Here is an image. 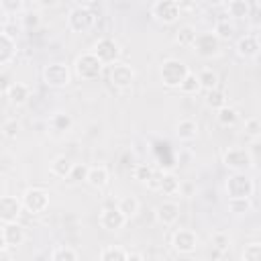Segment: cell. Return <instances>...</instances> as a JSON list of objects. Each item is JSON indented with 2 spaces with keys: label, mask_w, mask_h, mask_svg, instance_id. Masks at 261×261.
Masks as SVG:
<instances>
[{
  "label": "cell",
  "mask_w": 261,
  "mask_h": 261,
  "mask_svg": "<svg viewBox=\"0 0 261 261\" xmlns=\"http://www.w3.org/2000/svg\"><path fill=\"white\" fill-rule=\"evenodd\" d=\"M226 10L230 14V18H247L249 12H251V4L249 0H228L226 4Z\"/></svg>",
  "instance_id": "obj_27"
},
{
  "label": "cell",
  "mask_w": 261,
  "mask_h": 261,
  "mask_svg": "<svg viewBox=\"0 0 261 261\" xmlns=\"http://www.w3.org/2000/svg\"><path fill=\"white\" fill-rule=\"evenodd\" d=\"M151 14L159 24H173L181 16V6L177 0H155L151 6Z\"/></svg>",
  "instance_id": "obj_5"
},
{
  "label": "cell",
  "mask_w": 261,
  "mask_h": 261,
  "mask_svg": "<svg viewBox=\"0 0 261 261\" xmlns=\"http://www.w3.org/2000/svg\"><path fill=\"white\" fill-rule=\"evenodd\" d=\"M175 135L179 141H194L198 137V122L194 118H181L175 126Z\"/></svg>",
  "instance_id": "obj_22"
},
{
  "label": "cell",
  "mask_w": 261,
  "mask_h": 261,
  "mask_svg": "<svg viewBox=\"0 0 261 261\" xmlns=\"http://www.w3.org/2000/svg\"><path fill=\"white\" fill-rule=\"evenodd\" d=\"M188 73H190V67L181 59H175V57L165 59L159 67V77L165 88H179V84L184 82Z\"/></svg>",
  "instance_id": "obj_2"
},
{
  "label": "cell",
  "mask_w": 261,
  "mask_h": 261,
  "mask_svg": "<svg viewBox=\"0 0 261 261\" xmlns=\"http://www.w3.org/2000/svg\"><path fill=\"white\" fill-rule=\"evenodd\" d=\"M108 179H110L108 167H104V165H94V167H90V171H88V179H86V181H88L92 188L102 190V188H106Z\"/></svg>",
  "instance_id": "obj_21"
},
{
  "label": "cell",
  "mask_w": 261,
  "mask_h": 261,
  "mask_svg": "<svg viewBox=\"0 0 261 261\" xmlns=\"http://www.w3.org/2000/svg\"><path fill=\"white\" fill-rule=\"evenodd\" d=\"M24 241V228L18 224V220L14 222H2L0 228V249H14L18 245H22Z\"/></svg>",
  "instance_id": "obj_11"
},
{
  "label": "cell",
  "mask_w": 261,
  "mask_h": 261,
  "mask_svg": "<svg viewBox=\"0 0 261 261\" xmlns=\"http://www.w3.org/2000/svg\"><path fill=\"white\" fill-rule=\"evenodd\" d=\"M55 2H57V0H41V4H43V6H53Z\"/></svg>",
  "instance_id": "obj_47"
},
{
  "label": "cell",
  "mask_w": 261,
  "mask_h": 261,
  "mask_svg": "<svg viewBox=\"0 0 261 261\" xmlns=\"http://www.w3.org/2000/svg\"><path fill=\"white\" fill-rule=\"evenodd\" d=\"M245 135L249 139H259L261 137V118L259 116H251L245 120Z\"/></svg>",
  "instance_id": "obj_38"
},
{
  "label": "cell",
  "mask_w": 261,
  "mask_h": 261,
  "mask_svg": "<svg viewBox=\"0 0 261 261\" xmlns=\"http://www.w3.org/2000/svg\"><path fill=\"white\" fill-rule=\"evenodd\" d=\"M24 210L22 200L14 198V196H2L0 200V220L2 222H14L18 220L20 212Z\"/></svg>",
  "instance_id": "obj_15"
},
{
  "label": "cell",
  "mask_w": 261,
  "mask_h": 261,
  "mask_svg": "<svg viewBox=\"0 0 261 261\" xmlns=\"http://www.w3.org/2000/svg\"><path fill=\"white\" fill-rule=\"evenodd\" d=\"M245 261H261V243H251L243 249Z\"/></svg>",
  "instance_id": "obj_40"
},
{
  "label": "cell",
  "mask_w": 261,
  "mask_h": 261,
  "mask_svg": "<svg viewBox=\"0 0 261 261\" xmlns=\"http://www.w3.org/2000/svg\"><path fill=\"white\" fill-rule=\"evenodd\" d=\"M22 22H24V27H27V29H37V27L41 24V16H39L37 12H29V14L24 16V20H22Z\"/></svg>",
  "instance_id": "obj_44"
},
{
  "label": "cell",
  "mask_w": 261,
  "mask_h": 261,
  "mask_svg": "<svg viewBox=\"0 0 261 261\" xmlns=\"http://www.w3.org/2000/svg\"><path fill=\"white\" fill-rule=\"evenodd\" d=\"M220 39L216 37L214 31H206V33H198L192 49L196 51V55L204 57V59H210V57H216L220 53Z\"/></svg>",
  "instance_id": "obj_9"
},
{
  "label": "cell",
  "mask_w": 261,
  "mask_h": 261,
  "mask_svg": "<svg viewBox=\"0 0 261 261\" xmlns=\"http://www.w3.org/2000/svg\"><path fill=\"white\" fill-rule=\"evenodd\" d=\"M210 243H212L214 249L224 251V249H228V245H230V237H228L226 232H222V230H216V232L210 237Z\"/></svg>",
  "instance_id": "obj_39"
},
{
  "label": "cell",
  "mask_w": 261,
  "mask_h": 261,
  "mask_svg": "<svg viewBox=\"0 0 261 261\" xmlns=\"http://www.w3.org/2000/svg\"><path fill=\"white\" fill-rule=\"evenodd\" d=\"M226 206H228V210L232 214L241 216V214H247L253 204H251V198H228L226 200Z\"/></svg>",
  "instance_id": "obj_32"
},
{
  "label": "cell",
  "mask_w": 261,
  "mask_h": 261,
  "mask_svg": "<svg viewBox=\"0 0 261 261\" xmlns=\"http://www.w3.org/2000/svg\"><path fill=\"white\" fill-rule=\"evenodd\" d=\"M222 163L232 169V171H247L255 165L249 149H243V147H230L222 153Z\"/></svg>",
  "instance_id": "obj_7"
},
{
  "label": "cell",
  "mask_w": 261,
  "mask_h": 261,
  "mask_svg": "<svg viewBox=\"0 0 261 261\" xmlns=\"http://www.w3.org/2000/svg\"><path fill=\"white\" fill-rule=\"evenodd\" d=\"M237 53H239V57H243V59H253V57H257L259 55V51H261V41H259V37L257 35H243L239 41H237Z\"/></svg>",
  "instance_id": "obj_16"
},
{
  "label": "cell",
  "mask_w": 261,
  "mask_h": 261,
  "mask_svg": "<svg viewBox=\"0 0 261 261\" xmlns=\"http://www.w3.org/2000/svg\"><path fill=\"white\" fill-rule=\"evenodd\" d=\"M4 96L12 106H22L31 98V88L22 82H12L10 86L4 88Z\"/></svg>",
  "instance_id": "obj_17"
},
{
  "label": "cell",
  "mask_w": 261,
  "mask_h": 261,
  "mask_svg": "<svg viewBox=\"0 0 261 261\" xmlns=\"http://www.w3.org/2000/svg\"><path fill=\"white\" fill-rule=\"evenodd\" d=\"M171 247L179 255H190L198 247V234L190 228H177L171 237Z\"/></svg>",
  "instance_id": "obj_10"
},
{
  "label": "cell",
  "mask_w": 261,
  "mask_h": 261,
  "mask_svg": "<svg viewBox=\"0 0 261 261\" xmlns=\"http://www.w3.org/2000/svg\"><path fill=\"white\" fill-rule=\"evenodd\" d=\"M18 122L14 120V118H8V120H4L2 122V135L6 137V139H14L16 137V133H18Z\"/></svg>",
  "instance_id": "obj_42"
},
{
  "label": "cell",
  "mask_w": 261,
  "mask_h": 261,
  "mask_svg": "<svg viewBox=\"0 0 261 261\" xmlns=\"http://www.w3.org/2000/svg\"><path fill=\"white\" fill-rule=\"evenodd\" d=\"M181 94H186V96H194V94H198L200 90H202V86H200V80H198V75L196 73H188L186 77H184V82L179 84V88H177Z\"/></svg>",
  "instance_id": "obj_30"
},
{
  "label": "cell",
  "mask_w": 261,
  "mask_h": 261,
  "mask_svg": "<svg viewBox=\"0 0 261 261\" xmlns=\"http://www.w3.org/2000/svg\"><path fill=\"white\" fill-rule=\"evenodd\" d=\"M94 24H96V12H94L90 6L80 4V6L71 8L69 14H67V27H69V31H73V33H86V31H90Z\"/></svg>",
  "instance_id": "obj_4"
},
{
  "label": "cell",
  "mask_w": 261,
  "mask_h": 261,
  "mask_svg": "<svg viewBox=\"0 0 261 261\" xmlns=\"http://www.w3.org/2000/svg\"><path fill=\"white\" fill-rule=\"evenodd\" d=\"M133 175H135V179L139 184H149L153 179V175H155V169L151 165H147V163H139V165H135Z\"/></svg>",
  "instance_id": "obj_35"
},
{
  "label": "cell",
  "mask_w": 261,
  "mask_h": 261,
  "mask_svg": "<svg viewBox=\"0 0 261 261\" xmlns=\"http://www.w3.org/2000/svg\"><path fill=\"white\" fill-rule=\"evenodd\" d=\"M116 206L122 210V214H124L126 218L137 216V212H139V208H141V204H139V200H137L135 196H122Z\"/></svg>",
  "instance_id": "obj_31"
},
{
  "label": "cell",
  "mask_w": 261,
  "mask_h": 261,
  "mask_svg": "<svg viewBox=\"0 0 261 261\" xmlns=\"http://www.w3.org/2000/svg\"><path fill=\"white\" fill-rule=\"evenodd\" d=\"M77 257H80V253L75 249H71V247H65V245L55 247L53 253H51V259L53 261H75Z\"/></svg>",
  "instance_id": "obj_33"
},
{
  "label": "cell",
  "mask_w": 261,
  "mask_h": 261,
  "mask_svg": "<svg viewBox=\"0 0 261 261\" xmlns=\"http://www.w3.org/2000/svg\"><path fill=\"white\" fill-rule=\"evenodd\" d=\"M108 80H110V84H112L114 88L126 90V88H130L133 82H135V69H133L128 63H120V61H118V63L110 65Z\"/></svg>",
  "instance_id": "obj_12"
},
{
  "label": "cell",
  "mask_w": 261,
  "mask_h": 261,
  "mask_svg": "<svg viewBox=\"0 0 261 261\" xmlns=\"http://www.w3.org/2000/svg\"><path fill=\"white\" fill-rule=\"evenodd\" d=\"M73 165H75V163H73L69 157H65V155H57V157L51 159V163H49V171H51L55 177L67 179V175L71 173Z\"/></svg>",
  "instance_id": "obj_20"
},
{
  "label": "cell",
  "mask_w": 261,
  "mask_h": 261,
  "mask_svg": "<svg viewBox=\"0 0 261 261\" xmlns=\"http://www.w3.org/2000/svg\"><path fill=\"white\" fill-rule=\"evenodd\" d=\"M43 82L49 88H65L71 82V71H69V67L65 63L53 61V63L43 67Z\"/></svg>",
  "instance_id": "obj_6"
},
{
  "label": "cell",
  "mask_w": 261,
  "mask_h": 261,
  "mask_svg": "<svg viewBox=\"0 0 261 261\" xmlns=\"http://www.w3.org/2000/svg\"><path fill=\"white\" fill-rule=\"evenodd\" d=\"M206 4H210V6H220V4H224V2H228V0H204Z\"/></svg>",
  "instance_id": "obj_45"
},
{
  "label": "cell",
  "mask_w": 261,
  "mask_h": 261,
  "mask_svg": "<svg viewBox=\"0 0 261 261\" xmlns=\"http://www.w3.org/2000/svg\"><path fill=\"white\" fill-rule=\"evenodd\" d=\"M214 33H216V37H218L220 41H228V39L234 35V24L228 22V18H222V20H218V22L214 24Z\"/></svg>",
  "instance_id": "obj_36"
},
{
  "label": "cell",
  "mask_w": 261,
  "mask_h": 261,
  "mask_svg": "<svg viewBox=\"0 0 261 261\" xmlns=\"http://www.w3.org/2000/svg\"><path fill=\"white\" fill-rule=\"evenodd\" d=\"M157 192H161V194H165V196H173V194H177V192H179V179H177L173 173H169V171H165V173L161 171Z\"/></svg>",
  "instance_id": "obj_23"
},
{
  "label": "cell",
  "mask_w": 261,
  "mask_h": 261,
  "mask_svg": "<svg viewBox=\"0 0 261 261\" xmlns=\"http://www.w3.org/2000/svg\"><path fill=\"white\" fill-rule=\"evenodd\" d=\"M126 220H128V218L122 214V210H120L118 206H114V208H104V210L100 212V216H98L100 226H102L104 230H108V232L120 230V228L126 224Z\"/></svg>",
  "instance_id": "obj_14"
},
{
  "label": "cell",
  "mask_w": 261,
  "mask_h": 261,
  "mask_svg": "<svg viewBox=\"0 0 261 261\" xmlns=\"http://www.w3.org/2000/svg\"><path fill=\"white\" fill-rule=\"evenodd\" d=\"M49 124L53 130L57 133H67L71 126H73V118L67 114V112H55L51 118H49Z\"/></svg>",
  "instance_id": "obj_29"
},
{
  "label": "cell",
  "mask_w": 261,
  "mask_h": 261,
  "mask_svg": "<svg viewBox=\"0 0 261 261\" xmlns=\"http://www.w3.org/2000/svg\"><path fill=\"white\" fill-rule=\"evenodd\" d=\"M224 190L228 198H251L255 192V184L245 171H234L232 175H228Z\"/></svg>",
  "instance_id": "obj_3"
},
{
  "label": "cell",
  "mask_w": 261,
  "mask_h": 261,
  "mask_svg": "<svg viewBox=\"0 0 261 261\" xmlns=\"http://www.w3.org/2000/svg\"><path fill=\"white\" fill-rule=\"evenodd\" d=\"M249 153H251V157H253V161L257 163V161H261V137L259 139H251V143H249Z\"/></svg>",
  "instance_id": "obj_43"
},
{
  "label": "cell",
  "mask_w": 261,
  "mask_h": 261,
  "mask_svg": "<svg viewBox=\"0 0 261 261\" xmlns=\"http://www.w3.org/2000/svg\"><path fill=\"white\" fill-rule=\"evenodd\" d=\"M198 80H200V86H202V90H206V92L218 86V75H216V71H212L210 67L202 69V71L198 73Z\"/></svg>",
  "instance_id": "obj_34"
},
{
  "label": "cell",
  "mask_w": 261,
  "mask_h": 261,
  "mask_svg": "<svg viewBox=\"0 0 261 261\" xmlns=\"http://www.w3.org/2000/svg\"><path fill=\"white\" fill-rule=\"evenodd\" d=\"M16 55V41L10 37V33L2 31L0 35V65H8Z\"/></svg>",
  "instance_id": "obj_19"
},
{
  "label": "cell",
  "mask_w": 261,
  "mask_h": 261,
  "mask_svg": "<svg viewBox=\"0 0 261 261\" xmlns=\"http://www.w3.org/2000/svg\"><path fill=\"white\" fill-rule=\"evenodd\" d=\"M102 69H104V63L94 51H86V53H80L75 57L73 71H75V75L80 80H86V82L98 80L102 75Z\"/></svg>",
  "instance_id": "obj_1"
},
{
  "label": "cell",
  "mask_w": 261,
  "mask_h": 261,
  "mask_svg": "<svg viewBox=\"0 0 261 261\" xmlns=\"http://www.w3.org/2000/svg\"><path fill=\"white\" fill-rule=\"evenodd\" d=\"M196 37H198L196 29H194L192 24H184V27H179L177 33H175V43H177L179 47H192L194 41H196Z\"/></svg>",
  "instance_id": "obj_28"
},
{
  "label": "cell",
  "mask_w": 261,
  "mask_h": 261,
  "mask_svg": "<svg viewBox=\"0 0 261 261\" xmlns=\"http://www.w3.org/2000/svg\"><path fill=\"white\" fill-rule=\"evenodd\" d=\"M24 6V0H0V8L4 14H16Z\"/></svg>",
  "instance_id": "obj_41"
},
{
  "label": "cell",
  "mask_w": 261,
  "mask_h": 261,
  "mask_svg": "<svg viewBox=\"0 0 261 261\" xmlns=\"http://www.w3.org/2000/svg\"><path fill=\"white\" fill-rule=\"evenodd\" d=\"M22 206L29 214H41L49 208V192L43 188H29L22 194Z\"/></svg>",
  "instance_id": "obj_8"
},
{
  "label": "cell",
  "mask_w": 261,
  "mask_h": 261,
  "mask_svg": "<svg viewBox=\"0 0 261 261\" xmlns=\"http://www.w3.org/2000/svg\"><path fill=\"white\" fill-rule=\"evenodd\" d=\"M204 102H206V106H208V108L218 110V108H222V106H226V104H228V98H226L224 90H220V88L216 86V88H212V90H208V92H206Z\"/></svg>",
  "instance_id": "obj_25"
},
{
  "label": "cell",
  "mask_w": 261,
  "mask_h": 261,
  "mask_svg": "<svg viewBox=\"0 0 261 261\" xmlns=\"http://www.w3.org/2000/svg\"><path fill=\"white\" fill-rule=\"evenodd\" d=\"M88 171H90V165L86 163H75L71 173L67 175V181L69 184H80V181H86L88 179Z\"/></svg>",
  "instance_id": "obj_37"
},
{
  "label": "cell",
  "mask_w": 261,
  "mask_h": 261,
  "mask_svg": "<svg viewBox=\"0 0 261 261\" xmlns=\"http://www.w3.org/2000/svg\"><path fill=\"white\" fill-rule=\"evenodd\" d=\"M155 218H157L163 226H171V224H175L177 218H179V204L169 202V200L161 202V204L155 208Z\"/></svg>",
  "instance_id": "obj_18"
},
{
  "label": "cell",
  "mask_w": 261,
  "mask_h": 261,
  "mask_svg": "<svg viewBox=\"0 0 261 261\" xmlns=\"http://www.w3.org/2000/svg\"><path fill=\"white\" fill-rule=\"evenodd\" d=\"M94 53L102 59L104 65H114V63H118V59H120V47H118V43H116L114 39H110V37L100 39V41L96 43V47H94Z\"/></svg>",
  "instance_id": "obj_13"
},
{
  "label": "cell",
  "mask_w": 261,
  "mask_h": 261,
  "mask_svg": "<svg viewBox=\"0 0 261 261\" xmlns=\"http://www.w3.org/2000/svg\"><path fill=\"white\" fill-rule=\"evenodd\" d=\"M128 259H143V255H141V253H130V251H128Z\"/></svg>",
  "instance_id": "obj_46"
},
{
  "label": "cell",
  "mask_w": 261,
  "mask_h": 261,
  "mask_svg": "<svg viewBox=\"0 0 261 261\" xmlns=\"http://www.w3.org/2000/svg\"><path fill=\"white\" fill-rule=\"evenodd\" d=\"M239 118H241L239 116V110L232 108V106H228V104L216 110V122L220 126H234L239 122Z\"/></svg>",
  "instance_id": "obj_24"
},
{
  "label": "cell",
  "mask_w": 261,
  "mask_h": 261,
  "mask_svg": "<svg viewBox=\"0 0 261 261\" xmlns=\"http://www.w3.org/2000/svg\"><path fill=\"white\" fill-rule=\"evenodd\" d=\"M100 261H126L128 259V251L118 247V245H106L100 251Z\"/></svg>",
  "instance_id": "obj_26"
}]
</instances>
